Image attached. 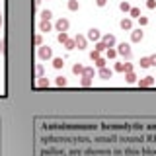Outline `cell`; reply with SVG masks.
<instances>
[{
	"label": "cell",
	"instance_id": "6da1fadb",
	"mask_svg": "<svg viewBox=\"0 0 156 156\" xmlns=\"http://www.w3.org/2000/svg\"><path fill=\"white\" fill-rule=\"evenodd\" d=\"M37 55H39L41 61H49V58L53 57V49L49 47V45H41V47H39V51H37Z\"/></svg>",
	"mask_w": 156,
	"mask_h": 156
},
{
	"label": "cell",
	"instance_id": "7a4b0ae2",
	"mask_svg": "<svg viewBox=\"0 0 156 156\" xmlns=\"http://www.w3.org/2000/svg\"><path fill=\"white\" fill-rule=\"evenodd\" d=\"M68 27H70V22H68L66 18H61V20H57V22H55V29H57L58 33L68 31Z\"/></svg>",
	"mask_w": 156,
	"mask_h": 156
},
{
	"label": "cell",
	"instance_id": "3957f363",
	"mask_svg": "<svg viewBox=\"0 0 156 156\" xmlns=\"http://www.w3.org/2000/svg\"><path fill=\"white\" fill-rule=\"evenodd\" d=\"M117 55H121V57H125V58H129L131 55H133L129 43H121V45H117Z\"/></svg>",
	"mask_w": 156,
	"mask_h": 156
},
{
	"label": "cell",
	"instance_id": "277c9868",
	"mask_svg": "<svg viewBox=\"0 0 156 156\" xmlns=\"http://www.w3.org/2000/svg\"><path fill=\"white\" fill-rule=\"evenodd\" d=\"M154 82H156L154 76H144L140 80H136V84H139V88H150V86H154Z\"/></svg>",
	"mask_w": 156,
	"mask_h": 156
},
{
	"label": "cell",
	"instance_id": "5b68a950",
	"mask_svg": "<svg viewBox=\"0 0 156 156\" xmlns=\"http://www.w3.org/2000/svg\"><path fill=\"white\" fill-rule=\"evenodd\" d=\"M143 37H144V31L140 27L131 31V41H133V43H140V41H143Z\"/></svg>",
	"mask_w": 156,
	"mask_h": 156
},
{
	"label": "cell",
	"instance_id": "8992f818",
	"mask_svg": "<svg viewBox=\"0 0 156 156\" xmlns=\"http://www.w3.org/2000/svg\"><path fill=\"white\" fill-rule=\"evenodd\" d=\"M104 45L109 49V47H113L115 45V35H111V33H105V35H101V39H100Z\"/></svg>",
	"mask_w": 156,
	"mask_h": 156
},
{
	"label": "cell",
	"instance_id": "52a82bcc",
	"mask_svg": "<svg viewBox=\"0 0 156 156\" xmlns=\"http://www.w3.org/2000/svg\"><path fill=\"white\" fill-rule=\"evenodd\" d=\"M86 39H90V41H100V39H101L100 29H96V27L88 29V35H86Z\"/></svg>",
	"mask_w": 156,
	"mask_h": 156
},
{
	"label": "cell",
	"instance_id": "ba28073f",
	"mask_svg": "<svg viewBox=\"0 0 156 156\" xmlns=\"http://www.w3.org/2000/svg\"><path fill=\"white\" fill-rule=\"evenodd\" d=\"M74 43H76V49H86L88 39H86V35H76L74 37Z\"/></svg>",
	"mask_w": 156,
	"mask_h": 156
},
{
	"label": "cell",
	"instance_id": "9c48e42d",
	"mask_svg": "<svg viewBox=\"0 0 156 156\" xmlns=\"http://www.w3.org/2000/svg\"><path fill=\"white\" fill-rule=\"evenodd\" d=\"M119 26H121V29L131 31V29H133V20H131V18H123V20L119 22Z\"/></svg>",
	"mask_w": 156,
	"mask_h": 156
},
{
	"label": "cell",
	"instance_id": "30bf717a",
	"mask_svg": "<svg viewBox=\"0 0 156 156\" xmlns=\"http://www.w3.org/2000/svg\"><path fill=\"white\" fill-rule=\"evenodd\" d=\"M111 74H113V72H111V70H109L107 66L100 68V78H104V80H107V78H111Z\"/></svg>",
	"mask_w": 156,
	"mask_h": 156
},
{
	"label": "cell",
	"instance_id": "8fae6325",
	"mask_svg": "<svg viewBox=\"0 0 156 156\" xmlns=\"http://www.w3.org/2000/svg\"><path fill=\"white\" fill-rule=\"evenodd\" d=\"M51 29H53V26H51V22H43V20H41V23H39V31H51Z\"/></svg>",
	"mask_w": 156,
	"mask_h": 156
},
{
	"label": "cell",
	"instance_id": "7c38bea8",
	"mask_svg": "<svg viewBox=\"0 0 156 156\" xmlns=\"http://www.w3.org/2000/svg\"><path fill=\"white\" fill-rule=\"evenodd\" d=\"M80 84L84 86V88H90V86H92V78L86 76V74H82V76H80Z\"/></svg>",
	"mask_w": 156,
	"mask_h": 156
},
{
	"label": "cell",
	"instance_id": "4fadbf2b",
	"mask_svg": "<svg viewBox=\"0 0 156 156\" xmlns=\"http://www.w3.org/2000/svg\"><path fill=\"white\" fill-rule=\"evenodd\" d=\"M72 72H74V74H78V76H82V74H84V65L76 62V65L72 66Z\"/></svg>",
	"mask_w": 156,
	"mask_h": 156
},
{
	"label": "cell",
	"instance_id": "5bb4252c",
	"mask_svg": "<svg viewBox=\"0 0 156 156\" xmlns=\"http://www.w3.org/2000/svg\"><path fill=\"white\" fill-rule=\"evenodd\" d=\"M125 80L129 82V84H136V74L135 72H125Z\"/></svg>",
	"mask_w": 156,
	"mask_h": 156
},
{
	"label": "cell",
	"instance_id": "9a60e30c",
	"mask_svg": "<svg viewBox=\"0 0 156 156\" xmlns=\"http://www.w3.org/2000/svg\"><path fill=\"white\" fill-rule=\"evenodd\" d=\"M78 8H80V2H78V0H68V10H72V12H76Z\"/></svg>",
	"mask_w": 156,
	"mask_h": 156
},
{
	"label": "cell",
	"instance_id": "2e32d148",
	"mask_svg": "<svg viewBox=\"0 0 156 156\" xmlns=\"http://www.w3.org/2000/svg\"><path fill=\"white\" fill-rule=\"evenodd\" d=\"M51 18H53V12H51V10H43V12H41V20H43V22H49Z\"/></svg>",
	"mask_w": 156,
	"mask_h": 156
},
{
	"label": "cell",
	"instance_id": "e0dca14e",
	"mask_svg": "<svg viewBox=\"0 0 156 156\" xmlns=\"http://www.w3.org/2000/svg\"><path fill=\"white\" fill-rule=\"evenodd\" d=\"M37 86H39V88H49V80H47L45 76H41V78L37 80Z\"/></svg>",
	"mask_w": 156,
	"mask_h": 156
},
{
	"label": "cell",
	"instance_id": "ac0fdd59",
	"mask_svg": "<svg viewBox=\"0 0 156 156\" xmlns=\"http://www.w3.org/2000/svg\"><path fill=\"white\" fill-rule=\"evenodd\" d=\"M53 66H55V68H62V66H65V61H62V58H53Z\"/></svg>",
	"mask_w": 156,
	"mask_h": 156
},
{
	"label": "cell",
	"instance_id": "d6986e66",
	"mask_svg": "<svg viewBox=\"0 0 156 156\" xmlns=\"http://www.w3.org/2000/svg\"><path fill=\"white\" fill-rule=\"evenodd\" d=\"M105 55H107V58H115L117 57V49H113V47H109L105 51Z\"/></svg>",
	"mask_w": 156,
	"mask_h": 156
},
{
	"label": "cell",
	"instance_id": "ffe728a7",
	"mask_svg": "<svg viewBox=\"0 0 156 156\" xmlns=\"http://www.w3.org/2000/svg\"><path fill=\"white\" fill-rule=\"evenodd\" d=\"M94 51H98V53H104V51H107V47H105L101 41H98V43H96V49H94Z\"/></svg>",
	"mask_w": 156,
	"mask_h": 156
},
{
	"label": "cell",
	"instance_id": "44dd1931",
	"mask_svg": "<svg viewBox=\"0 0 156 156\" xmlns=\"http://www.w3.org/2000/svg\"><path fill=\"white\" fill-rule=\"evenodd\" d=\"M55 84L58 86V88H62V86H66V78L65 76H58L57 80H55Z\"/></svg>",
	"mask_w": 156,
	"mask_h": 156
},
{
	"label": "cell",
	"instance_id": "7402d4cb",
	"mask_svg": "<svg viewBox=\"0 0 156 156\" xmlns=\"http://www.w3.org/2000/svg\"><path fill=\"white\" fill-rule=\"evenodd\" d=\"M57 39H58V43H62V45H65V43L68 41V35H66V31H65V33H58V35H57Z\"/></svg>",
	"mask_w": 156,
	"mask_h": 156
},
{
	"label": "cell",
	"instance_id": "603a6c76",
	"mask_svg": "<svg viewBox=\"0 0 156 156\" xmlns=\"http://www.w3.org/2000/svg\"><path fill=\"white\" fill-rule=\"evenodd\" d=\"M139 65H140V68H148V66H150V61H148V57H143V58H140V62H139Z\"/></svg>",
	"mask_w": 156,
	"mask_h": 156
},
{
	"label": "cell",
	"instance_id": "cb8c5ba5",
	"mask_svg": "<svg viewBox=\"0 0 156 156\" xmlns=\"http://www.w3.org/2000/svg\"><path fill=\"white\" fill-rule=\"evenodd\" d=\"M65 47L68 49V51H72V49H76V43H74V39H68V41L65 43Z\"/></svg>",
	"mask_w": 156,
	"mask_h": 156
},
{
	"label": "cell",
	"instance_id": "d4e9b609",
	"mask_svg": "<svg viewBox=\"0 0 156 156\" xmlns=\"http://www.w3.org/2000/svg\"><path fill=\"white\" fill-rule=\"evenodd\" d=\"M129 14H131V18H140V10L139 8H131Z\"/></svg>",
	"mask_w": 156,
	"mask_h": 156
},
{
	"label": "cell",
	"instance_id": "484cf974",
	"mask_svg": "<svg viewBox=\"0 0 156 156\" xmlns=\"http://www.w3.org/2000/svg\"><path fill=\"white\" fill-rule=\"evenodd\" d=\"M94 62H96V66H98V68H104V66H105V58H104V57H100V58H96V61H94Z\"/></svg>",
	"mask_w": 156,
	"mask_h": 156
},
{
	"label": "cell",
	"instance_id": "4316f807",
	"mask_svg": "<svg viewBox=\"0 0 156 156\" xmlns=\"http://www.w3.org/2000/svg\"><path fill=\"white\" fill-rule=\"evenodd\" d=\"M119 8H121V10H123V12H129V10H131V8H133V6H131V4H129V2H121V4H119Z\"/></svg>",
	"mask_w": 156,
	"mask_h": 156
},
{
	"label": "cell",
	"instance_id": "83f0119b",
	"mask_svg": "<svg viewBox=\"0 0 156 156\" xmlns=\"http://www.w3.org/2000/svg\"><path fill=\"white\" fill-rule=\"evenodd\" d=\"M33 43H35V45H39V47H41V43H43V37H41V33H37V35L33 37Z\"/></svg>",
	"mask_w": 156,
	"mask_h": 156
},
{
	"label": "cell",
	"instance_id": "f1b7e54d",
	"mask_svg": "<svg viewBox=\"0 0 156 156\" xmlns=\"http://www.w3.org/2000/svg\"><path fill=\"white\" fill-rule=\"evenodd\" d=\"M115 70L117 72H125V62H115Z\"/></svg>",
	"mask_w": 156,
	"mask_h": 156
},
{
	"label": "cell",
	"instance_id": "f546056e",
	"mask_svg": "<svg viewBox=\"0 0 156 156\" xmlns=\"http://www.w3.org/2000/svg\"><path fill=\"white\" fill-rule=\"evenodd\" d=\"M84 74L92 78V76H94V68H92V66H84Z\"/></svg>",
	"mask_w": 156,
	"mask_h": 156
},
{
	"label": "cell",
	"instance_id": "4dcf8cb0",
	"mask_svg": "<svg viewBox=\"0 0 156 156\" xmlns=\"http://www.w3.org/2000/svg\"><path fill=\"white\" fill-rule=\"evenodd\" d=\"M139 23H140V26H146V23H148V18H146V16H140L139 18Z\"/></svg>",
	"mask_w": 156,
	"mask_h": 156
},
{
	"label": "cell",
	"instance_id": "1f68e13d",
	"mask_svg": "<svg viewBox=\"0 0 156 156\" xmlns=\"http://www.w3.org/2000/svg\"><path fill=\"white\" fill-rule=\"evenodd\" d=\"M35 72H37V76L41 78V76H43V66H41V65H37V66H35Z\"/></svg>",
	"mask_w": 156,
	"mask_h": 156
},
{
	"label": "cell",
	"instance_id": "d6a6232c",
	"mask_svg": "<svg viewBox=\"0 0 156 156\" xmlns=\"http://www.w3.org/2000/svg\"><path fill=\"white\" fill-rule=\"evenodd\" d=\"M146 6H148L150 10H154L156 8V0H148V2H146Z\"/></svg>",
	"mask_w": 156,
	"mask_h": 156
},
{
	"label": "cell",
	"instance_id": "836d02e7",
	"mask_svg": "<svg viewBox=\"0 0 156 156\" xmlns=\"http://www.w3.org/2000/svg\"><path fill=\"white\" fill-rule=\"evenodd\" d=\"M90 58H92V61H96V58H100V53H98V51H92V53H90Z\"/></svg>",
	"mask_w": 156,
	"mask_h": 156
},
{
	"label": "cell",
	"instance_id": "e575fe53",
	"mask_svg": "<svg viewBox=\"0 0 156 156\" xmlns=\"http://www.w3.org/2000/svg\"><path fill=\"white\" fill-rule=\"evenodd\" d=\"M148 61H150V66H156V55H150Z\"/></svg>",
	"mask_w": 156,
	"mask_h": 156
},
{
	"label": "cell",
	"instance_id": "d590c367",
	"mask_svg": "<svg viewBox=\"0 0 156 156\" xmlns=\"http://www.w3.org/2000/svg\"><path fill=\"white\" fill-rule=\"evenodd\" d=\"M125 72H133V65L131 62H125Z\"/></svg>",
	"mask_w": 156,
	"mask_h": 156
},
{
	"label": "cell",
	"instance_id": "8d00e7d4",
	"mask_svg": "<svg viewBox=\"0 0 156 156\" xmlns=\"http://www.w3.org/2000/svg\"><path fill=\"white\" fill-rule=\"evenodd\" d=\"M96 4H98V6H105L107 0H96Z\"/></svg>",
	"mask_w": 156,
	"mask_h": 156
},
{
	"label": "cell",
	"instance_id": "74e56055",
	"mask_svg": "<svg viewBox=\"0 0 156 156\" xmlns=\"http://www.w3.org/2000/svg\"><path fill=\"white\" fill-rule=\"evenodd\" d=\"M0 27H2V12H0Z\"/></svg>",
	"mask_w": 156,
	"mask_h": 156
},
{
	"label": "cell",
	"instance_id": "f35d334b",
	"mask_svg": "<svg viewBox=\"0 0 156 156\" xmlns=\"http://www.w3.org/2000/svg\"><path fill=\"white\" fill-rule=\"evenodd\" d=\"M35 4H41V0H35Z\"/></svg>",
	"mask_w": 156,
	"mask_h": 156
},
{
	"label": "cell",
	"instance_id": "ab89813d",
	"mask_svg": "<svg viewBox=\"0 0 156 156\" xmlns=\"http://www.w3.org/2000/svg\"><path fill=\"white\" fill-rule=\"evenodd\" d=\"M154 78H156V76H154Z\"/></svg>",
	"mask_w": 156,
	"mask_h": 156
}]
</instances>
